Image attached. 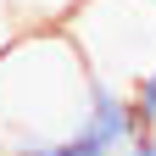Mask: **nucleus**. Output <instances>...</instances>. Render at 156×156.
Returning a JSON list of instances; mask_svg holds the SVG:
<instances>
[{"label":"nucleus","mask_w":156,"mask_h":156,"mask_svg":"<svg viewBox=\"0 0 156 156\" xmlns=\"http://www.w3.org/2000/svg\"><path fill=\"white\" fill-rule=\"evenodd\" d=\"M0 156H50V145H34V151H0Z\"/></svg>","instance_id":"obj_8"},{"label":"nucleus","mask_w":156,"mask_h":156,"mask_svg":"<svg viewBox=\"0 0 156 156\" xmlns=\"http://www.w3.org/2000/svg\"><path fill=\"white\" fill-rule=\"evenodd\" d=\"M95 73L62 28H28L0 50V151L56 145L84 123Z\"/></svg>","instance_id":"obj_1"},{"label":"nucleus","mask_w":156,"mask_h":156,"mask_svg":"<svg viewBox=\"0 0 156 156\" xmlns=\"http://www.w3.org/2000/svg\"><path fill=\"white\" fill-rule=\"evenodd\" d=\"M17 34H23V28H17V17H11V6L0 0V50H6V45H11Z\"/></svg>","instance_id":"obj_7"},{"label":"nucleus","mask_w":156,"mask_h":156,"mask_svg":"<svg viewBox=\"0 0 156 156\" xmlns=\"http://www.w3.org/2000/svg\"><path fill=\"white\" fill-rule=\"evenodd\" d=\"M50 156H117V151H112L106 140H95L89 128H73L67 140H56V145H50Z\"/></svg>","instance_id":"obj_4"},{"label":"nucleus","mask_w":156,"mask_h":156,"mask_svg":"<svg viewBox=\"0 0 156 156\" xmlns=\"http://www.w3.org/2000/svg\"><path fill=\"white\" fill-rule=\"evenodd\" d=\"M128 101H134V117H140V134H145V128H156V67L128 89Z\"/></svg>","instance_id":"obj_5"},{"label":"nucleus","mask_w":156,"mask_h":156,"mask_svg":"<svg viewBox=\"0 0 156 156\" xmlns=\"http://www.w3.org/2000/svg\"><path fill=\"white\" fill-rule=\"evenodd\" d=\"M6 6H11V17H17V28L28 34V28H62L84 0H6Z\"/></svg>","instance_id":"obj_3"},{"label":"nucleus","mask_w":156,"mask_h":156,"mask_svg":"<svg viewBox=\"0 0 156 156\" xmlns=\"http://www.w3.org/2000/svg\"><path fill=\"white\" fill-rule=\"evenodd\" d=\"M62 34L78 45L84 67L117 89H134L156 67V0H84Z\"/></svg>","instance_id":"obj_2"},{"label":"nucleus","mask_w":156,"mask_h":156,"mask_svg":"<svg viewBox=\"0 0 156 156\" xmlns=\"http://www.w3.org/2000/svg\"><path fill=\"white\" fill-rule=\"evenodd\" d=\"M117 156H156V128H145V134H134V140L117 151Z\"/></svg>","instance_id":"obj_6"}]
</instances>
